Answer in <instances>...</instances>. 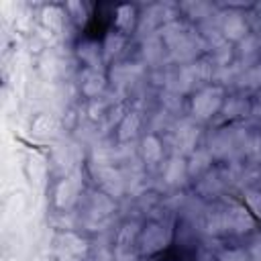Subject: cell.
I'll list each match as a JSON object with an SVG mask.
<instances>
[{
    "label": "cell",
    "instance_id": "6da1fadb",
    "mask_svg": "<svg viewBox=\"0 0 261 261\" xmlns=\"http://www.w3.org/2000/svg\"><path fill=\"white\" fill-rule=\"evenodd\" d=\"M220 100H222L220 88H206V90H202V92L194 98V114H196L198 118H208V116H212V114L218 110Z\"/></svg>",
    "mask_w": 261,
    "mask_h": 261
},
{
    "label": "cell",
    "instance_id": "7a4b0ae2",
    "mask_svg": "<svg viewBox=\"0 0 261 261\" xmlns=\"http://www.w3.org/2000/svg\"><path fill=\"white\" fill-rule=\"evenodd\" d=\"M226 226L237 232H245L253 226V218L243 206H232L230 210H226Z\"/></svg>",
    "mask_w": 261,
    "mask_h": 261
},
{
    "label": "cell",
    "instance_id": "3957f363",
    "mask_svg": "<svg viewBox=\"0 0 261 261\" xmlns=\"http://www.w3.org/2000/svg\"><path fill=\"white\" fill-rule=\"evenodd\" d=\"M98 179L100 184L110 192V194H120L122 192V177L118 171H114L110 165L100 163L98 165Z\"/></svg>",
    "mask_w": 261,
    "mask_h": 261
},
{
    "label": "cell",
    "instance_id": "277c9868",
    "mask_svg": "<svg viewBox=\"0 0 261 261\" xmlns=\"http://www.w3.org/2000/svg\"><path fill=\"white\" fill-rule=\"evenodd\" d=\"M167 241V232L161 224H151L147 230H145V237H143V249L147 253H153L157 249H161Z\"/></svg>",
    "mask_w": 261,
    "mask_h": 261
},
{
    "label": "cell",
    "instance_id": "5b68a950",
    "mask_svg": "<svg viewBox=\"0 0 261 261\" xmlns=\"http://www.w3.org/2000/svg\"><path fill=\"white\" fill-rule=\"evenodd\" d=\"M75 194H77V184H75L73 179H65V181H61V184L57 186V190H55L57 206H61V208L69 206V204L73 202Z\"/></svg>",
    "mask_w": 261,
    "mask_h": 261
},
{
    "label": "cell",
    "instance_id": "8992f818",
    "mask_svg": "<svg viewBox=\"0 0 261 261\" xmlns=\"http://www.w3.org/2000/svg\"><path fill=\"white\" fill-rule=\"evenodd\" d=\"M184 177H186V163L181 159H177V157L171 159L167 163V169H165V179L169 184H181Z\"/></svg>",
    "mask_w": 261,
    "mask_h": 261
},
{
    "label": "cell",
    "instance_id": "52a82bcc",
    "mask_svg": "<svg viewBox=\"0 0 261 261\" xmlns=\"http://www.w3.org/2000/svg\"><path fill=\"white\" fill-rule=\"evenodd\" d=\"M245 31H247V27H245L243 18L239 14H228V18L224 20V33H226V37L239 39V37L245 35Z\"/></svg>",
    "mask_w": 261,
    "mask_h": 261
},
{
    "label": "cell",
    "instance_id": "ba28073f",
    "mask_svg": "<svg viewBox=\"0 0 261 261\" xmlns=\"http://www.w3.org/2000/svg\"><path fill=\"white\" fill-rule=\"evenodd\" d=\"M196 137H198V130L190 124H184L181 128H177V147H181L184 151H190L192 145L196 143Z\"/></svg>",
    "mask_w": 261,
    "mask_h": 261
},
{
    "label": "cell",
    "instance_id": "9c48e42d",
    "mask_svg": "<svg viewBox=\"0 0 261 261\" xmlns=\"http://www.w3.org/2000/svg\"><path fill=\"white\" fill-rule=\"evenodd\" d=\"M143 155H145V161L147 163L159 161V157H161V143L155 137H147L143 141Z\"/></svg>",
    "mask_w": 261,
    "mask_h": 261
},
{
    "label": "cell",
    "instance_id": "30bf717a",
    "mask_svg": "<svg viewBox=\"0 0 261 261\" xmlns=\"http://www.w3.org/2000/svg\"><path fill=\"white\" fill-rule=\"evenodd\" d=\"M137 128H139V116H137V112L126 114L124 120H122V124H120V139H122V141L130 139V137L137 133Z\"/></svg>",
    "mask_w": 261,
    "mask_h": 261
},
{
    "label": "cell",
    "instance_id": "8fae6325",
    "mask_svg": "<svg viewBox=\"0 0 261 261\" xmlns=\"http://www.w3.org/2000/svg\"><path fill=\"white\" fill-rule=\"evenodd\" d=\"M104 88V77L98 75V73H88L86 75V82H84V92L88 96H96L98 92H102Z\"/></svg>",
    "mask_w": 261,
    "mask_h": 261
},
{
    "label": "cell",
    "instance_id": "7c38bea8",
    "mask_svg": "<svg viewBox=\"0 0 261 261\" xmlns=\"http://www.w3.org/2000/svg\"><path fill=\"white\" fill-rule=\"evenodd\" d=\"M208 163H210V153H208V151H198V153H194V157H192L190 171H192V173H200L202 169L208 167Z\"/></svg>",
    "mask_w": 261,
    "mask_h": 261
},
{
    "label": "cell",
    "instance_id": "4fadbf2b",
    "mask_svg": "<svg viewBox=\"0 0 261 261\" xmlns=\"http://www.w3.org/2000/svg\"><path fill=\"white\" fill-rule=\"evenodd\" d=\"M133 20H135V10L128 8V6H122V8L118 10V18H116L118 27H122L124 31H128V29L133 27Z\"/></svg>",
    "mask_w": 261,
    "mask_h": 261
},
{
    "label": "cell",
    "instance_id": "5bb4252c",
    "mask_svg": "<svg viewBox=\"0 0 261 261\" xmlns=\"http://www.w3.org/2000/svg\"><path fill=\"white\" fill-rule=\"evenodd\" d=\"M245 108H247V104L243 100H230L226 104L224 112H226V116H239V114H245Z\"/></svg>",
    "mask_w": 261,
    "mask_h": 261
},
{
    "label": "cell",
    "instance_id": "9a60e30c",
    "mask_svg": "<svg viewBox=\"0 0 261 261\" xmlns=\"http://www.w3.org/2000/svg\"><path fill=\"white\" fill-rule=\"evenodd\" d=\"M243 84H247V86H257V84H261V65L249 69V71L243 75Z\"/></svg>",
    "mask_w": 261,
    "mask_h": 261
},
{
    "label": "cell",
    "instance_id": "2e32d148",
    "mask_svg": "<svg viewBox=\"0 0 261 261\" xmlns=\"http://www.w3.org/2000/svg\"><path fill=\"white\" fill-rule=\"evenodd\" d=\"M247 202H249V206H251L257 214H261V192H255V190L247 192Z\"/></svg>",
    "mask_w": 261,
    "mask_h": 261
},
{
    "label": "cell",
    "instance_id": "e0dca14e",
    "mask_svg": "<svg viewBox=\"0 0 261 261\" xmlns=\"http://www.w3.org/2000/svg\"><path fill=\"white\" fill-rule=\"evenodd\" d=\"M122 45V39L120 37H108V41H106V49H108V53H112V51H118V47Z\"/></svg>",
    "mask_w": 261,
    "mask_h": 261
},
{
    "label": "cell",
    "instance_id": "ac0fdd59",
    "mask_svg": "<svg viewBox=\"0 0 261 261\" xmlns=\"http://www.w3.org/2000/svg\"><path fill=\"white\" fill-rule=\"evenodd\" d=\"M222 261H247V257H245V253H241V251H230V253H226V255L222 257Z\"/></svg>",
    "mask_w": 261,
    "mask_h": 261
}]
</instances>
